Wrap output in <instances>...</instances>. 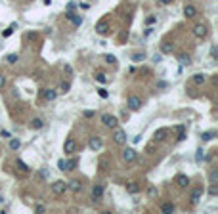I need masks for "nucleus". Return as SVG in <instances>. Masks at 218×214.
<instances>
[{"label":"nucleus","mask_w":218,"mask_h":214,"mask_svg":"<svg viewBox=\"0 0 218 214\" xmlns=\"http://www.w3.org/2000/svg\"><path fill=\"white\" fill-rule=\"evenodd\" d=\"M101 122H103V126H107V128H111V130L119 126V121H117V117H115V115H109V113L101 115Z\"/></svg>","instance_id":"obj_1"},{"label":"nucleus","mask_w":218,"mask_h":214,"mask_svg":"<svg viewBox=\"0 0 218 214\" xmlns=\"http://www.w3.org/2000/svg\"><path fill=\"white\" fill-rule=\"evenodd\" d=\"M126 105H128V109H130V111H140V109H142V100H140L136 94H130V96H128Z\"/></svg>","instance_id":"obj_2"},{"label":"nucleus","mask_w":218,"mask_h":214,"mask_svg":"<svg viewBox=\"0 0 218 214\" xmlns=\"http://www.w3.org/2000/svg\"><path fill=\"white\" fill-rule=\"evenodd\" d=\"M52 193H54V195H63V193L67 191V182H63V180H58V182H54V184H52Z\"/></svg>","instance_id":"obj_3"},{"label":"nucleus","mask_w":218,"mask_h":214,"mask_svg":"<svg viewBox=\"0 0 218 214\" xmlns=\"http://www.w3.org/2000/svg\"><path fill=\"white\" fill-rule=\"evenodd\" d=\"M113 142H115L117 145H123V143H126V132L121 128H113Z\"/></svg>","instance_id":"obj_4"},{"label":"nucleus","mask_w":218,"mask_h":214,"mask_svg":"<svg viewBox=\"0 0 218 214\" xmlns=\"http://www.w3.org/2000/svg\"><path fill=\"white\" fill-rule=\"evenodd\" d=\"M40 98L44 101H54L58 98V90H54V88H42L40 90Z\"/></svg>","instance_id":"obj_5"},{"label":"nucleus","mask_w":218,"mask_h":214,"mask_svg":"<svg viewBox=\"0 0 218 214\" xmlns=\"http://www.w3.org/2000/svg\"><path fill=\"white\" fill-rule=\"evenodd\" d=\"M65 19H69V21L75 25V27H80L82 23H84V19H82V15H77L75 12H69V10H67L65 12Z\"/></svg>","instance_id":"obj_6"},{"label":"nucleus","mask_w":218,"mask_h":214,"mask_svg":"<svg viewBox=\"0 0 218 214\" xmlns=\"http://www.w3.org/2000/svg\"><path fill=\"white\" fill-rule=\"evenodd\" d=\"M136 157H138V153H136V149H134V147L123 149V161H126V163H134Z\"/></svg>","instance_id":"obj_7"},{"label":"nucleus","mask_w":218,"mask_h":214,"mask_svg":"<svg viewBox=\"0 0 218 214\" xmlns=\"http://www.w3.org/2000/svg\"><path fill=\"white\" fill-rule=\"evenodd\" d=\"M207 33H209V29H207L205 23H197L193 27V36H195V38H205Z\"/></svg>","instance_id":"obj_8"},{"label":"nucleus","mask_w":218,"mask_h":214,"mask_svg":"<svg viewBox=\"0 0 218 214\" xmlns=\"http://www.w3.org/2000/svg\"><path fill=\"white\" fill-rule=\"evenodd\" d=\"M103 191H105V189H103V185L101 184H96L94 187H92V201H94V203H100L101 197H103Z\"/></svg>","instance_id":"obj_9"},{"label":"nucleus","mask_w":218,"mask_h":214,"mask_svg":"<svg viewBox=\"0 0 218 214\" xmlns=\"http://www.w3.org/2000/svg\"><path fill=\"white\" fill-rule=\"evenodd\" d=\"M63 151L67 155H73L77 151V142H75V138H67L65 140V143H63Z\"/></svg>","instance_id":"obj_10"},{"label":"nucleus","mask_w":218,"mask_h":214,"mask_svg":"<svg viewBox=\"0 0 218 214\" xmlns=\"http://www.w3.org/2000/svg\"><path fill=\"white\" fill-rule=\"evenodd\" d=\"M88 147H90L92 151H98V149H101V147H103V142H101V138H100V136H92V138L88 140Z\"/></svg>","instance_id":"obj_11"},{"label":"nucleus","mask_w":218,"mask_h":214,"mask_svg":"<svg viewBox=\"0 0 218 214\" xmlns=\"http://www.w3.org/2000/svg\"><path fill=\"white\" fill-rule=\"evenodd\" d=\"M203 193H205L203 187H195V189L191 191V195H189V197H191V199H189V201H191V205H197V203L201 201V197H203Z\"/></svg>","instance_id":"obj_12"},{"label":"nucleus","mask_w":218,"mask_h":214,"mask_svg":"<svg viewBox=\"0 0 218 214\" xmlns=\"http://www.w3.org/2000/svg\"><path fill=\"white\" fill-rule=\"evenodd\" d=\"M167 136H168V128H159V130H155L153 140H155V142H165Z\"/></svg>","instance_id":"obj_13"},{"label":"nucleus","mask_w":218,"mask_h":214,"mask_svg":"<svg viewBox=\"0 0 218 214\" xmlns=\"http://www.w3.org/2000/svg\"><path fill=\"white\" fill-rule=\"evenodd\" d=\"M176 185H178L180 189H186V187L189 185V178L186 174H178L176 176Z\"/></svg>","instance_id":"obj_14"},{"label":"nucleus","mask_w":218,"mask_h":214,"mask_svg":"<svg viewBox=\"0 0 218 214\" xmlns=\"http://www.w3.org/2000/svg\"><path fill=\"white\" fill-rule=\"evenodd\" d=\"M191 82H193L195 86H203L207 82V75H203V73H195V75L191 77Z\"/></svg>","instance_id":"obj_15"},{"label":"nucleus","mask_w":218,"mask_h":214,"mask_svg":"<svg viewBox=\"0 0 218 214\" xmlns=\"http://www.w3.org/2000/svg\"><path fill=\"white\" fill-rule=\"evenodd\" d=\"M67 189H71L73 193H79L82 189V182L80 180H71V182H67Z\"/></svg>","instance_id":"obj_16"},{"label":"nucleus","mask_w":218,"mask_h":214,"mask_svg":"<svg viewBox=\"0 0 218 214\" xmlns=\"http://www.w3.org/2000/svg\"><path fill=\"white\" fill-rule=\"evenodd\" d=\"M184 15L188 19H193L195 15H197V8L193 6V4H186V8H184Z\"/></svg>","instance_id":"obj_17"},{"label":"nucleus","mask_w":218,"mask_h":214,"mask_svg":"<svg viewBox=\"0 0 218 214\" xmlns=\"http://www.w3.org/2000/svg\"><path fill=\"white\" fill-rule=\"evenodd\" d=\"M107 31H109V23H107V19H101V21L96 25V33H98V35H107Z\"/></svg>","instance_id":"obj_18"},{"label":"nucleus","mask_w":218,"mask_h":214,"mask_svg":"<svg viewBox=\"0 0 218 214\" xmlns=\"http://www.w3.org/2000/svg\"><path fill=\"white\" fill-rule=\"evenodd\" d=\"M94 79H96V82H100V84H107V82H109V77H107L103 71L94 73Z\"/></svg>","instance_id":"obj_19"},{"label":"nucleus","mask_w":218,"mask_h":214,"mask_svg":"<svg viewBox=\"0 0 218 214\" xmlns=\"http://www.w3.org/2000/svg\"><path fill=\"white\" fill-rule=\"evenodd\" d=\"M172 50H174V44L172 42H161V54H172Z\"/></svg>","instance_id":"obj_20"},{"label":"nucleus","mask_w":218,"mask_h":214,"mask_svg":"<svg viewBox=\"0 0 218 214\" xmlns=\"http://www.w3.org/2000/svg\"><path fill=\"white\" fill-rule=\"evenodd\" d=\"M15 168H17V172H21V174H29V166L23 163V161H15Z\"/></svg>","instance_id":"obj_21"},{"label":"nucleus","mask_w":218,"mask_h":214,"mask_svg":"<svg viewBox=\"0 0 218 214\" xmlns=\"http://www.w3.org/2000/svg\"><path fill=\"white\" fill-rule=\"evenodd\" d=\"M174 210H176L174 203H163V205H161V212H165V214H170Z\"/></svg>","instance_id":"obj_22"},{"label":"nucleus","mask_w":218,"mask_h":214,"mask_svg":"<svg viewBox=\"0 0 218 214\" xmlns=\"http://www.w3.org/2000/svg\"><path fill=\"white\" fill-rule=\"evenodd\" d=\"M126 191H128V193H138V191H140L138 182H126Z\"/></svg>","instance_id":"obj_23"},{"label":"nucleus","mask_w":218,"mask_h":214,"mask_svg":"<svg viewBox=\"0 0 218 214\" xmlns=\"http://www.w3.org/2000/svg\"><path fill=\"white\" fill-rule=\"evenodd\" d=\"M77 164H79V159H71V161H65V170L71 172L77 168Z\"/></svg>","instance_id":"obj_24"},{"label":"nucleus","mask_w":218,"mask_h":214,"mask_svg":"<svg viewBox=\"0 0 218 214\" xmlns=\"http://www.w3.org/2000/svg\"><path fill=\"white\" fill-rule=\"evenodd\" d=\"M42 126H44L42 119H33V121H31V128H33V130H40Z\"/></svg>","instance_id":"obj_25"},{"label":"nucleus","mask_w":218,"mask_h":214,"mask_svg":"<svg viewBox=\"0 0 218 214\" xmlns=\"http://www.w3.org/2000/svg\"><path fill=\"white\" fill-rule=\"evenodd\" d=\"M178 61H180V65H182V67H186V65H189V63H191V59H189V56H188V54H180V56H178Z\"/></svg>","instance_id":"obj_26"},{"label":"nucleus","mask_w":218,"mask_h":214,"mask_svg":"<svg viewBox=\"0 0 218 214\" xmlns=\"http://www.w3.org/2000/svg\"><path fill=\"white\" fill-rule=\"evenodd\" d=\"M71 90V82L69 80H63V82H61V84H59V94H67V92H69Z\"/></svg>","instance_id":"obj_27"},{"label":"nucleus","mask_w":218,"mask_h":214,"mask_svg":"<svg viewBox=\"0 0 218 214\" xmlns=\"http://www.w3.org/2000/svg\"><path fill=\"white\" fill-rule=\"evenodd\" d=\"M10 149H12V151H15V149H19V147H21V142H19V140L17 138H10Z\"/></svg>","instance_id":"obj_28"},{"label":"nucleus","mask_w":218,"mask_h":214,"mask_svg":"<svg viewBox=\"0 0 218 214\" xmlns=\"http://www.w3.org/2000/svg\"><path fill=\"white\" fill-rule=\"evenodd\" d=\"M4 59H6V63H8V65H14L15 61L19 59V56H17V54H8L6 57H4Z\"/></svg>","instance_id":"obj_29"},{"label":"nucleus","mask_w":218,"mask_h":214,"mask_svg":"<svg viewBox=\"0 0 218 214\" xmlns=\"http://www.w3.org/2000/svg\"><path fill=\"white\" fill-rule=\"evenodd\" d=\"M15 27H17L15 23H12V25H10V27H8V29L2 33V38H8V36H12V35H14V31H15Z\"/></svg>","instance_id":"obj_30"},{"label":"nucleus","mask_w":218,"mask_h":214,"mask_svg":"<svg viewBox=\"0 0 218 214\" xmlns=\"http://www.w3.org/2000/svg\"><path fill=\"white\" fill-rule=\"evenodd\" d=\"M103 61L109 63V65H117V57L111 56V54H105V56H103Z\"/></svg>","instance_id":"obj_31"},{"label":"nucleus","mask_w":218,"mask_h":214,"mask_svg":"<svg viewBox=\"0 0 218 214\" xmlns=\"http://www.w3.org/2000/svg\"><path fill=\"white\" fill-rule=\"evenodd\" d=\"M209 182H210V184H216V182H218V170L216 168H212L209 172Z\"/></svg>","instance_id":"obj_32"},{"label":"nucleus","mask_w":218,"mask_h":214,"mask_svg":"<svg viewBox=\"0 0 218 214\" xmlns=\"http://www.w3.org/2000/svg\"><path fill=\"white\" fill-rule=\"evenodd\" d=\"M145 195H147L149 199L157 197V187H155V185H149V187H147V191H145Z\"/></svg>","instance_id":"obj_33"},{"label":"nucleus","mask_w":218,"mask_h":214,"mask_svg":"<svg viewBox=\"0 0 218 214\" xmlns=\"http://www.w3.org/2000/svg\"><path fill=\"white\" fill-rule=\"evenodd\" d=\"M214 132H203L201 134V140H203V142H210V140H214Z\"/></svg>","instance_id":"obj_34"},{"label":"nucleus","mask_w":218,"mask_h":214,"mask_svg":"<svg viewBox=\"0 0 218 214\" xmlns=\"http://www.w3.org/2000/svg\"><path fill=\"white\" fill-rule=\"evenodd\" d=\"M203 159H205V151L199 147V149H197V153H195V161H197V163H201Z\"/></svg>","instance_id":"obj_35"},{"label":"nucleus","mask_w":218,"mask_h":214,"mask_svg":"<svg viewBox=\"0 0 218 214\" xmlns=\"http://www.w3.org/2000/svg\"><path fill=\"white\" fill-rule=\"evenodd\" d=\"M144 57H145L144 54H134L132 56V61H134V63H140V61H144Z\"/></svg>","instance_id":"obj_36"},{"label":"nucleus","mask_w":218,"mask_h":214,"mask_svg":"<svg viewBox=\"0 0 218 214\" xmlns=\"http://www.w3.org/2000/svg\"><path fill=\"white\" fill-rule=\"evenodd\" d=\"M155 21H157V15H147L145 17V25H153Z\"/></svg>","instance_id":"obj_37"},{"label":"nucleus","mask_w":218,"mask_h":214,"mask_svg":"<svg viewBox=\"0 0 218 214\" xmlns=\"http://www.w3.org/2000/svg\"><path fill=\"white\" fill-rule=\"evenodd\" d=\"M98 94H100V98H103V100H105V98H109V92L105 90V88H100V90H98Z\"/></svg>","instance_id":"obj_38"},{"label":"nucleus","mask_w":218,"mask_h":214,"mask_svg":"<svg viewBox=\"0 0 218 214\" xmlns=\"http://www.w3.org/2000/svg\"><path fill=\"white\" fill-rule=\"evenodd\" d=\"M216 193H218V187H216V184H212V185L209 187V195H212V197H214Z\"/></svg>","instance_id":"obj_39"},{"label":"nucleus","mask_w":218,"mask_h":214,"mask_svg":"<svg viewBox=\"0 0 218 214\" xmlns=\"http://www.w3.org/2000/svg\"><path fill=\"white\" fill-rule=\"evenodd\" d=\"M35 212H36V214H44V212H46L44 205H36V206H35Z\"/></svg>","instance_id":"obj_40"},{"label":"nucleus","mask_w":218,"mask_h":214,"mask_svg":"<svg viewBox=\"0 0 218 214\" xmlns=\"http://www.w3.org/2000/svg\"><path fill=\"white\" fill-rule=\"evenodd\" d=\"M0 136H2L4 140H10V138H12V134H10L8 130H0Z\"/></svg>","instance_id":"obj_41"},{"label":"nucleus","mask_w":218,"mask_h":214,"mask_svg":"<svg viewBox=\"0 0 218 214\" xmlns=\"http://www.w3.org/2000/svg\"><path fill=\"white\" fill-rule=\"evenodd\" d=\"M4 86H6V77L0 75V90H4Z\"/></svg>","instance_id":"obj_42"},{"label":"nucleus","mask_w":218,"mask_h":214,"mask_svg":"<svg viewBox=\"0 0 218 214\" xmlns=\"http://www.w3.org/2000/svg\"><path fill=\"white\" fill-rule=\"evenodd\" d=\"M58 166H59V170H65V161L59 159V161H58Z\"/></svg>","instance_id":"obj_43"},{"label":"nucleus","mask_w":218,"mask_h":214,"mask_svg":"<svg viewBox=\"0 0 218 214\" xmlns=\"http://www.w3.org/2000/svg\"><path fill=\"white\" fill-rule=\"evenodd\" d=\"M94 111H84V119H92V117H94Z\"/></svg>","instance_id":"obj_44"},{"label":"nucleus","mask_w":218,"mask_h":214,"mask_svg":"<svg viewBox=\"0 0 218 214\" xmlns=\"http://www.w3.org/2000/svg\"><path fill=\"white\" fill-rule=\"evenodd\" d=\"M159 4H163V6H168V4H172V0H157Z\"/></svg>","instance_id":"obj_45"},{"label":"nucleus","mask_w":218,"mask_h":214,"mask_svg":"<svg viewBox=\"0 0 218 214\" xmlns=\"http://www.w3.org/2000/svg\"><path fill=\"white\" fill-rule=\"evenodd\" d=\"M210 57H212V59L216 57V46H212V50H210Z\"/></svg>","instance_id":"obj_46"},{"label":"nucleus","mask_w":218,"mask_h":214,"mask_svg":"<svg viewBox=\"0 0 218 214\" xmlns=\"http://www.w3.org/2000/svg\"><path fill=\"white\" fill-rule=\"evenodd\" d=\"M67 10L73 12V10H75V2H69V4H67Z\"/></svg>","instance_id":"obj_47"},{"label":"nucleus","mask_w":218,"mask_h":214,"mask_svg":"<svg viewBox=\"0 0 218 214\" xmlns=\"http://www.w3.org/2000/svg\"><path fill=\"white\" fill-rule=\"evenodd\" d=\"M44 4H46V6H50V4H52V0H44Z\"/></svg>","instance_id":"obj_48"}]
</instances>
